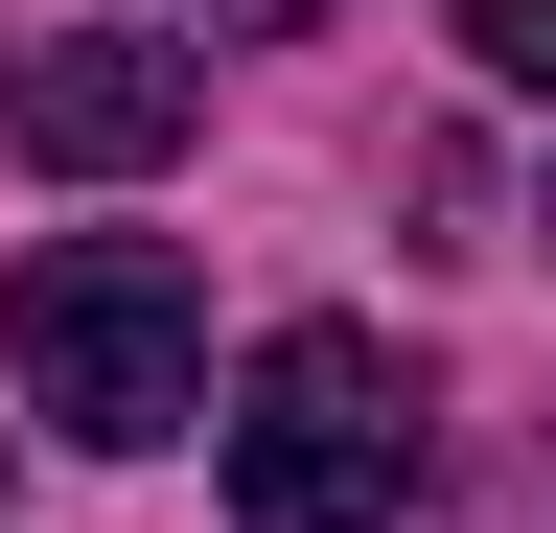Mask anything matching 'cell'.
<instances>
[{"mask_svg":"<svg viewBox=\"0 0 556 533\" xmlns=\"http://www.w3.org/2000/svg\"><path fill=\"white\" fill-rule=\"evenodd\" d=\"M0 348H24V418L47 441H163L208 394V279L163 232H47L0 279Z\"/></svg>","mask_w":556,"mask_h":533,"instance_id":"1","label":"cell"},{"mask_svg":"<svg viewBox=\"0 0 556 533\" xmlns=\"http://www.w3.org/2000/svg\"><path fill=\"white\" fill-rule=\"evenodd\" d=\"M232 510L255 533H394L417 510V371L371 325H278L232 371Z\"/></svg>","mask_w":556,"mask_h":533,"instance_id":"2","label":"cell"},{"mask_svg":"<svg viewBox=\"0 0 556 533\" xmlns=\"http://www.w3.org/2000/svg\"><path fill=\"white\" fill-rule=\"evenodd\" d=\"M186 116H208V47H163V24H93V47H24L0 140H24L47 186H139V163H186Z\"/></svg>","mask_w":556,"mask_h":533,"instance_id":"3","label":"cell"},{"mask_svg":"<svg viewBox=\"0 0 556 533\" xmlns=\"http://www.w3.org/2000/svg\"><path fill=\"white\" fill-rule=\"evenodd\" d=\"M464 47H486L510 93H556V0H464Z\"/></svg>","mask_w":556,"mask_h":533,"instance_id":"4","label":"cell"},{"mask_svg":"<svg viewBox=\"0 0 556 533\" xmlns=\"http://www.w3.org/2000/svg\"><path fill=\"white\" fill-rule=\"evenodd\" d=\"M208 24H255V47H278V24H325V0H208Z\"/></svg>","mask_w":556,"mask_h":533,"instance_id":"5","label":"cell"},{"mask_svg":"<svg viewBox=\"0 0 556 533\" xmlns=\"http://www.w3.org/2000/svg\"><path fill=\"white\" fill-rule=\"evenodd\" d=\"M0 93H24V71H0Z\"/></svg>","mask_w":556,"mask_h":533,"instance_id":"6","label":"cell"},{"mask_svg":"<svg viewBox=\"0 0 556 533\" xmlns=\"http://www.w3.org/2000/svg\"><path fill=\"white\" fill-rule=\"evenodd\" d=\"M533 232H556V210H533Z\"/></svg>","mask_w":556,"mask_h":533,"instance_id":"7","label":"cell"}]
</instances>
